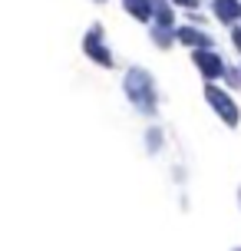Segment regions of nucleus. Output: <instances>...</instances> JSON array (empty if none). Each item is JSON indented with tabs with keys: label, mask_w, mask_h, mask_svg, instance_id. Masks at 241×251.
Returning <instances> with one entry per match:
<instances>
[{
	"label": "nucleus",
	"mask_w": 241,
	"mask_h": 251,
	"mask_svg": "<svg viewBox=\"0 0 241 251\" xmlns=\"http://www.w3.org/2000/svg\"><path fill=\"white\" fill-rule=\"evenodd\" d=\"M208 96L215 100V106H218V109H221V113H225V119H228V123H235V119H238V113H235V106H231V102H228V96H221V93H215V89H212Z\"/></svg>",
	"instance_id": "nucleus-1"
},
{
	"label": "nucleus",
	"mask_w": 241,
	"mask_h": 251,
	"mask_svg": "<svg viewBox=\"0 0 241 251\" xmlns=\"http://www.w3.org/2000/svg\"><path fill=\"white\" fill-rule=\"evenodd\" d=\"M198 63L205 66V73H208V76H218V70H221V63H218L215 56H205V53L198 56Z\"/></svg>",
	"instance_id": "nucleus-2"
},
{
	"label": "nucleus",
	"mask_w": 241,
	"mask_h": 251,
	"mask_svg": "<svg viewBox=\"0 0 241 251\" xmlns=\"http://www.w3.org/2000/svg\"><path fill=\"white\" fill-rule=\"evenodd\" d=\"M218 13H221V17H235V13H238V3H235V0H218Z\"/></svg>",
	"instance_id": "nucleus-3"
},
{
	"label": "nucleus",
	"mask_w": 241,
	"mask_h": 251,
	"mask_svg": "<svg viewBox=\"0 0 241 251\" xmlns=\"http://www.w3.org/2000/svg\"><path fill=\"white\" fill-rule=\"evenodd\" d=\"M185 3H189V0H185Z\"/></svg>",
	"instance_id": "nucleus-4"
}]
</instances>
